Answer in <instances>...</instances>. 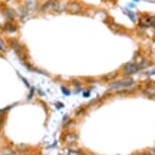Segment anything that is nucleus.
Segmentation results:
<instances>
[{
  "label": "nucleus",
  "mask_w": 155,
  "mask_h": 155,
  "mask_svg": "<svg viewBox=\"0 0 155 155\" xmlns=\"http://www.w3.org/2000/svg\"><path fill=\"white\" fill-rule=\"evenodd\" d=\"M61 90H62V91L64 92V94H65V95H69L70 94V91L66 88V87L62 86V87H61Z\"/></svg>",
  "instance_id": "8"
},
{
  "label": "nucleus",
  "mask_w": 155,
  "mask_h": 155,
  "mask_svg": "<svg viewBox=\"0 0 155 155\" xmlns=\"http://www.w3.org/2000/svg\"><path fill=\"white\" fill-rule=\"evenodd\" d=\"M145 94H149V95H155V87L154 86H148L147 88L145 89V91H144Z\"/></svg>",
  "instance_id": "6"
},
{
  "label": "nucleus",
  "mask_w": 155,
  "mask_h": 155,
  "mask_svg": "<svg viewBox=\"0 0 155 155\" xmlns=\"http://www.w3.org/2000/svg\"><path fill=\"white\" fill-rule=\"evenodd\" d=\"M9 43L11 44V45H10L11 48H12L14 51L16 52V54L19 55L20 53H22V52H21V44H19L16 40H10Z\"/></svg>",
  "instance_id": "5"
},
{
  "label": "nucleus",
  "mask_w": 155,
  "mask_h": 155,
  "mask_svg": "<svg viewBox=\"0 0 155 155\" xmlns=\"http://www.w3.org/2000/svg\"><path fill=\"white\" fill-rule=\"evenodd\" d=\"M134 83V80L133 79H124V80H120V81H117V82L110 84V89H118V88H122V87H128V86H131L132 84Z\"/></svg>",
  "instance_id": "1"
},
{
  "label": "nucleus",
  "mask_w": 155,
  "mask_h": 155,
  "mask_svg": "<svg viewBox=\"0 0 155 155\" xmlns=\"http://www.w3.org/2000/svg\"><path fill=\"white\" fill-rule=\"evenodd\" d=\"M66 9L71 13H77L81 10V5L78 2H71V3H68Z\"/></svg>",
  "instance_id": "4"
},
{
  "label": "nucleus",
  "mask_w": 155,
  "mask_h": 155,
  "mask_svg": "<svg viewBox=\"0 0 155 155\" xmlns=\"http://www.w3.org/2000/svg\"><path fill=\"white\" fill-rule=\"evenodd\" d=\"M138 155H151L150 153H147V152H145V153H141V154H138Z\"/></svg>",
  "instance_id": "11"
},
{
  "label": "nucleus",
  "mask_w": 155,
  "mask_h": 155,
  "mask_svg": "<svg viewBox=\"0 0 155 155\" xmlns=\"http://www.w3.org/2000/svg\"><path fill=\"white\" fill-rule=\"evenodd\" d=\"M83 95H84V96H89V92H85Z\"/></svg>",
  "instance_id": "12"
},
{
  "label": "nucleus",
  "mask_w": 155,
  "mask_h": 155,
  "mask_svg": "<svg viewBox=\"0 0 155 155\" xmlns=\"http://www.w3.org/2000/svg\"><path fill=\"white\" fill-rule=\"evenodd\" d=\"M155 22V20L153 17L149 16V15H144L141 17L140 19V25H143V27H150V25H153Z\"/></svg>",
  "instance_id": "3"
},
{
  "label": "nucleus",
  "mask_w": 155,
  "mask_h": 155,
  "mask_svg": "<svg viewBox=\"0 0 155 155\" xmlns=\"http://www.w3.org/2000/svg\"><path fill=\"white\" fill-rule=\"evenodd\" d=\"M20 78H21V79H22V81H23V82H25V85H27L28 87H30V84H28V81H27V80H25V78H23V77H22V76H20Z\"/></svg>",
  "instance_id": "9"
},
{
  "label": "nucleus",
  "mask_w": 155,
  "mask_h": 155,
  "mask_svg": "<svg viewBox=\"0 0 155 155\" xmlns=\"http://www.w3.org/2000/svg\"><path fill=\"white\" fill-rule=\"evenodd\" d=\"M34 90H35V89L33 88V87H31V95H28V99L31 98V96H33V94H34Z\"/></svg>",
  "instance_id": "10"
},
{
  "label": "nucleus",
  "mask_w": 155,
  "mask_h": 155,
  "mask_svg": "<svg viewBox=\"0 0 155 155\" xmlns=\"http://www.w3.org/2000/svg\"><path fill=\"white\" fill-rule=\"evenodd\" d=\"M126 14H127V15L130 17L131 19L133 20V21H135V19H136V15H135V13H133V12H131V11H127V12H126Z\"/></svg>",
  "instance_id": "7"
},
{
  "label": "nucleus",
  "mask_w": 155,
  "mask_h": 155,
  "mask_svg": "<svg viewBox=\"0 0 155 155\" xmlns=\"http://www.w3.org/2000/svg\"><path fill=\"white\" fill-rule=\"evenodd\" d=\"M140 69L139 65H137L135 63H128L123 67V72L127 75H130V74H133V73L137 72L138 70Z\"/></svg>",
  "instance_id": "2"
}]
</instances>
